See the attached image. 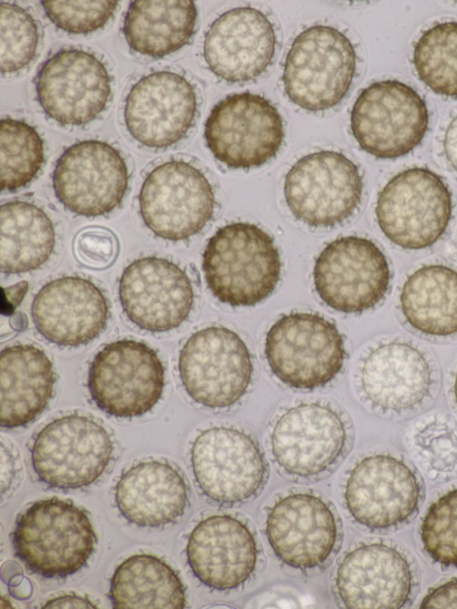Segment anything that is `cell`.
Returning a JSON list of instances; mask_svg holds the SVG:
<instances>
[{"label": "cell", "instance_id": "1", "mask_svg": "<svg viewBox=\"0 0 457 609\" xmlns=\"http://www.w3.org/2000/svg\"><path fill=\"white\" fill-rule=\"evenodd\" d=\"M208 288L220 302L253 306L275 289L281 261L273 238L257 225L233 222L220 228L203 254Z\"/></svg>", "mask_w": 457, "mask_h": 609}, {"label": "cell", "instance_id": "2", "mask_svg": "<svg viewBox=\"0 0 457 609\" xmlns=\"http://www.w3.org/2000/svg\"><path fill=\"white\" fill-rule=\"evenodd\" d=\"M16 555L32 572L64 578L86 565L96 537L84 510L56 497L34 503L16 521Z\"/></svg>", "mask_w": 457, "mask_h": 609}, {"label": "cell", "instance_id": "3", "mask_svg": "<svg viewBox=\"0 0 457 609\" xmlns=\"http://www.w3.org/2000/svg\"><path fill=\"white\" fill-rule=\"evenodd\" d=\"M356 54L338 29L315 25L294 40L285 61L284 89L297 106L319 112L337 105L355 73Z\"/></svg>", "mask_w": 457, "mask_h": 609}, {"label": "cell", "instance_id": "4", "mask_svg": "<svg viewBox=\"0 0 457 609\" xmlns=\"http://www.w3.org/2000/svg\"><path fill=\"white\" fill-rule=\"evenodd\" d=\"M265 355L279 380L292 388L310 389L337 376L345 351L334 323L315 313H292L270 328Z\"/></svg>", "mask_w": 457, "mask_h": 609}, {"label": "cell", "instance_id": "5", "mask_svg": "<svg viewBox=\"0 0 457 609\" xmlns=\"http://www.w3.org/2000/svg\"><path fill=\"white\" fill-rule=\"evenodd\" d=\"M375 213L391 242L405 249H422L445 233L452 216V197L437 174L427 168H410L385 185Z\"/></svg>", "mask_w": 457, "mask_h": 609}, {"label": "cell", "instance_id": "6", "mask_svg": "<svg viewBox=\"0 0 457 609\" xmlns=\"http://www.w3.org/2000/svg\"><path fill=\"white\" fill-rule=\"evenodd\" d=\"M428 122L423 99L397 80L374 82L364 88L351 113L355 140L362 150L380 159L410 153L422 140Z\"/></svg>", "mask_w": 457, "mask_h": 609}, {"label": "cell", "instance_id": "7", "mask_svg": "<svg viewBox=\"0 0 457 609\" xmlns=\"http://www.w3.org/2000/svg\"><path fill=\"white\" fill-rule=\"evenodd\" d=\"M284 135L277 108L263 96L249 92L229 95L219 102L204 128L212 154L232 169L263 165L277 154Z\"/></svg>", "mask_w": 457, "mask_h": 609}, {"label": "cell", "instance_id": "8", "mask_svg": "<svg viewBox=\"0 0 457 609\" xmlns=\"http://www.w3.org/2000/svg\"><path fill=\"white\" fill-rule=\"evenodd\" d=\"M87 384L92 399L106 413L122 418L140 416L159 401L164 368L157 353L147 345L118 340L96 355Z\"/></svg>", "mask_w": 457, "mask_h": 609}, {"label": "cell", "instance_id": "9", "mask_svg": "<svg viewBox=\"0 0 457 609\" xmlns=\"http://www.w3.org/2000/svg\"><path fill=\"white\" fill-rule=\"evenodd\" d=\"M179 370L192 399L207 407L223 408L244 396L253 369L241 338L228 328L212 326L187 340L179 353Z\"/></svg>", "mask_w": 457, "mask_h": 609}, {"label": "cell", "instance_id": "10", "mask_svg": "<svg viewBox=\"0 0 457 609\" xmlns=\"http://www.w3.org/2000/svg\"><path fill=\"white\" fill-rule=\"evenodd\" d=\"M362 179L345 154L320 151L300 158L285 178L284 195L293 215L312 227H331L349 218L360 204Z\"/></svg>", "mask_w": 457, "mask_h": 609}, {"label": "cell", "instance_id": "11", "mask_svg": "<svg viewBox=\"0 0 457 609\" xmlns=\"http://www.w3.org/2000/svg\"><path fill=\"white\" fill-rule=\"evenodd\" d=\"M106 430L91 418L70 414L46 424L31 448L33 468L53 488L73 489L94 483L112 454Z\"/></svg>", "mask_w": 457, "mask_h": 609}, {"label": "cell", "instance_id": "12", "mask_svg": "<svg viewBox=\"0 0 457 609\" xmlns=\"http://www.w3.org/2000/svg\"><path fill=\"white\" fill-rule=\"evenodd\" d=\"M138 201L145 226L157 237L172 241L198 233L215 206L213 189L204 174L179 160L163 163L148 173Z\"/></svg>", "mask_w": 457, "mask_h": 609}, {"label": "cell", "instance_id": "13", "mask_svg": "<svg viewBox=\"0 0 457 609\" xmlns=\"http://www.w3.org/2000/svg\"><path fill=\"white\" fill-rule=\"evenodd\" d=\"M390 279L387 260L370 239L348 236L328 243L318 255L315 289L326 304L345 313H360L378 304Z\"/></svg>", "mask_w": 457, "mask_h": 609}, {"label": "cell", "instance_id": "14", "mask_svg": "<svg viewBox=\"0 0 457 609\" xmlns=\"http://www.w3.org/2000/svg\"><path fill=\"white\" fill-rule=\"evenodd\" d=\"M128 182V167L120 153L104 141L93 139L68 147L53 174L58 200L85 217L113 211L121 203Z\"/></svg>", "mask_w": 457, "mask_h": 609}, {"label": "cell", "instance_id": "15", "mask_svg": "<svg viewBox=\"0 0 457 609\" xmlns=\"http://www.w3.org/2000/svg\"><path fill=\"white\" fill-rule=\"evenodd\" d=\"M36 90L41 107L51 119L62 125L80 126L105 109L111 79L94 54L79 49L61 50L41 66Z\"/></svg>", "mask_w": 457, "mask_h": 609}, {"label": "cell", "instance_id": "16", "mask_svg": "<svg viewBox=\"0 0 457 609\" xmlns=\"http://www.w3.org/2000/svg\"><path fill=\"white\" fill-rule=\"evenodd\" d=\"M195 479L218 503L234 504L252 496L263 482L266 465L257 444L232 428L213 427L200 433L191 449Z\"/></svg>", "mask_w": 457, "mask_h": 609}, {"label": "cell", "instance_id": "17", "mask_svg": "<svg viewBox=\"0 0 457 609\" xmlns=\"http://www.w3.org/2000/svg\"><path fill=\"white\" fill-rule=\"evenodd\" d=\"M119 296L127 317L152 332L179 327L194 304V290L187 273L174 263L154 256L135 260L124 269Z\"/></svg>", "mask_w": 457, "mask_h": 609}, {"label": "cell", "instance_id": "18", "mask_svg": "<svg viewBox=\"0 0 457 609\" xmlns=\"http://www.w3.org/2000/svg\"><path fill=\"white\" fill-rule=\"evenodd\" d=\"M197 100L183 76L167 71L141 78L127 96L124 119L140 144L168 147L182 139L194 123Z\"/></svg>", "mask_w": 457, "mask_h": 609}, {"label": "cell", "instance_id": "19", "mask_svg": "<svg viewBox=\"0 0 457 609\" xmlns=\"http://www.w3.org/2000/svg\"><path fill=\"white\" fill-rule=\"evenodd\" d=\"M345 497L358 522L370 529H385L402 523L416 511L420 486L403 462L375 455L365 457L352 470Z\"/></svg>", "mask_w": 457, "mask_h": 609}, {"label": "cell", "instance_id": "20", "mask_svg": "<svg viewBox=\"0 0 457 609\" xmlns=\"http://www.w3.org/2000/svg\"><path fill=\"white\" fill-rule=\"evenodd\" d=\"M276 34L261 11L237 7L223 13L210 26L204 57L217 77L242 83L260 76L272 62Z\"/></svg>", "mask_w": 457, "mask_h": 609}, {"label": "cell", "instance_id": "21", "mask_svg": "<svg viewBox=\"0 0 457 609\" xmlns=\"http://www.w3.org/2000/svg\"><path fill=\"white\" fill-rule=\"evenodd\" d=\"M31 316L37 331L62 346L87 344L105 329L108 301L92 281L66 276L46 283L35 296Z\"/></svg>", "mask_w": 457, "mask_h": 609}, {"label": "cell", "instance_id": "22", "mask_svg": "<svg viewBox=\"0 0 457 609\" xmlns=\"http://www.w3.org/2000/svg\"><path fill=\"white\" fill-rule=\"evenodd\" d=\"M345 443L344 423L330 407L302 404L283 413L271 433L278 463L300 477L317 475L341 455Z\"/></svg>", "mask_w": 457, "mask_h": 609}, {"label": "cell", "instance_id": "23", "mask_svg": "<svg viewBox=\"0 0 457 609\" xmlns=\"http://www.w3.org/2000/svg\"><path fill=\"white\" fill-rule=\"evenodd\" d=\"M267 536L277 556L286 564L309 569L323 563L333 550L337 528L334 515L320 498L295 494L280 499L267 519Z\"/></svg>", "mask_w": 457, "mask_h": 609}, {"label": "cell", "instance_id": "24", "mask_svg": "<svg viewBox=\"0 0 457 609\" xmlns=\"http://www.w3.org/2000/svg\"><path fill=\"white\" fill-rule=\"evenodd\" d=\"M406 559L383 544L360 546L345 555L337 573V588L352 609H399L411 590Z\"/></svg>", "mask_w": 457, "mask_h": 609}, {"label": "cell", "instance_id": "25", "mask_svg": "<svg viewBox=\"0 0 457 609\" xmlns=\"http://www.w3.org/2000/svg\"><path fill=\"white\" fill-rule=\"evenodd\" d=\"M187 555L194 574L205 585L228 590L243 584L254 570L257 549L253 535L238 520L214 515L191 532Z\"/></svg>", "mask_w": 457, "mask_h": 609}, {"label": "cell", "instance_id": "26", "mask_svg": "<svg viewBox=\"0 0 457 609\" xmlns=\"http://www.w3.org/2000/svg\"><path fill=\"white\" fill-rule=\"evenodd\" d=\"M361 382L365 396L374 405L402 411L418 405L428 395L431 370L416 347L392 341L369 353L361 366Z\"/></svg>", "mask_w": 457, "mask_h": 609}, {"label": "cell", "instance_id": "27", "mask_svg": "<svg viewBox=\"0 0 457 609\" xmlns=\"http://www.w3.org/2000/svg\"><path fill=\"white\" fill-rule=\"evenodd\" d=\"M115 500L130 522L140 527H161L183 514L187 504V487L170 464L142 462L121 475Z\"/></svg>", "mask_w": 457, "mask_h": 609}, {"label": "cell", "instance_id": "28", "mask_svg": "<svg viewBox=\"0 0 457 609\" xmlns=\"http://www.w3.org/2000/svg\"><path fill=\"white\" fill-rule=\"evenodd\" d=\"M55 381L53 364L39 348L17 345L0 358V424L12 429L33 421L47 405Z\"/></svg>", "mask_w": 457, "mask_h": 609}, {"label": "cell", "instance_id": "29", "mask_svg": "<svg viewBox=\"0 0 457 609\" xmlns=\"http://www.w3.org/2000/svg\"><path fill=\"white\" fill-rule=\"evenodd\" d=\"M196 18L192 0H136L126 13L123 33L133 51L162 57L189 42Z\"/></svg>", "mask_w": 457, "mask_h": 609}, {"label": "cell", "instance_id": "30", "mask_svg": "<svg viewBox=\"0 0 457 609\" xmlns=\"http://www.w3.org/2000/svg\"><path fill=\"white\" fill-rule=\"evenodd\" d=\"M400 304L415 330L438 337L457 333V271L440 264L422 266L405 280Z\"/></svg>", "mask_w": 457, "mask_h": 609}, {"label": "cell", "instance_id": "31", "mask_svg": "<svg viewBox=\"0 0 457 609\" xmlns=\"http://www.w3.org/2000/svg\"><path fill=\"white\" fill-rule=\"evenodd\" d=\"M110 597L116 609H183L185 588L175 571L147 554L124 560L111 580Z\"/></svg>", "mask_w": 457, "mask_h": 609}, {"label": "cell", "instance_id": "32", "mask_svg": "<svg viewBox=\"0 0 457 609\" xmlns=\"http://www.w3.org/2000/svg\"><path fill=\"white\" fill-rule=\"evenodd\" d=\"M0 266L7 274L33 271L50 257L55 243L53 223L37 205L12 201L0 209Z\"/></svg>", "mask_w": 457, "mask_h": 609}, {"label": "cell", "instance_id": "33", "mask_svg": "<svg viewBox=\"0 0 457 609\" xmlns=\"http://www.w3.org/2000/svg\"><path fill=\"white\" fill-rule=\"evenodd\" d=\"M413 63L419 78L434 92L457 96V22L425 31L415 44Z\"/></svg>", "mask_w": 457, "mask_h": 609}, {"label": "cell", "instance_id": "34", "mask_svg": "<svg viewBox=\"0 0 457 609\" xmlns=\"http://www.w3.org/2000/svg\"><path fill=\"white\" fill-rule=\"evenodd\" d=\"M44 162V144L28 123L11 118L0 121L2 190L14 191L29 184Z\"/></svg>", "mask_w": 457, "mask_h": 609}, {"label": "cell", "instance_id": "35", "mask_svg": "<svg viewBox=\"0 0 457 609\" xmlns=\"http://www.w3.org/2000/svg\"><path fill=\"white\" fill-rule=\"evenodd\" d=\"M38 29L34 18L21 6L0 3L1 72L12 73L25 68L35 57Z\"/></svg>", "mask_w": 457, "mask_h": 609}, {"label": "cell", "instance_id": "36", "mask_svg": "<svg viewBox=\"0 0 457 609\" xmlns=\"http://www.w3.org/2000/svg\"><path fill=\"white\" fill-rule=\"evenodd\" d=\"M427 553L441 564L457 566V489L428 508L420 529Z\"/></svg>", "mask_w": 457, "mask_h": 609}, {"label": "cell", "instance_id": "37", "mask_svg": "<svg viewBox=\"0 0 457 609\" xmlns=\"http://www.w3.org/2000/svg\"><path fill=\"white\" fill-rule=\"evenodd\" d=\"M46 14L57 28L72 34H88L105 25L112 16L118 1L41 2Z\"/></svg>", "mask_w": 457, "mask_h": 609}, {"label": "cell", "instance_id": "38", "mask_svg": "<svg viewBox=\"0 0 457 609\" xmlns=\"http://www.w3.org/2000/svg\"><path fill=\"white\" fill-rule=\"evenodd\" d=\"M75 253L79 260L90 268L109 266L118 252V243L108 229L93 227L82 230L75 240Z\"/></svg>", "mask_w": 457, "mask_h": 609}, {"label": "cell", "instance_id": "39", "mask_svg": "<svg viewBox=\"0 0 457 609\" xmlns=\"http://www.w3.org/2000/svg\"><path fill=\"white\" fill-rule=\"evenodd\" d=\"M420 608H457V580L433 589L424 597Z\"/></svg>", "mask_w": 457, "mask_h": 609}, {"label": "cell", "instance_id": "40", "mask_svg": "<svg viewBox=\"0 0 457 609\" xmlns=\"http://www.w3.org/2000/svg\"><path fill=\"white\" fill-rule=\"evenodd\" d=\"M43 608H96L87 597L65 595L48 600Z\"/></svg>", "mask_w": 457, "mask_h": 609}, {"label": "cell", "instance_id": "41", "mask_svg": "<svg viewBox=\"0 0 457 609\" xmlns=\"http://www.w3.org/2000/svg\"><path fill=\"white\" fill-rule=\"evenodd\" d=\"M445 155L457 171V116L449 124L444 140Z\"/></svg>", "mask_w": 457, "mask_h": 609}, {"label": "cell", "instance_id": "42", "mask_svg": "<svg viewBox=\"0 0 457 609\" xmlns=\"http://www.w3.org/2000/svg\"><path fill=\"white\" fill-rule=\"evenodd\" d=\"M29 288L27 281L22 280L8 288H4V299L11 310L15 309L22 301Z\"/></svg>", "mask_w": 457, "mask_h": 609}, {"label": "cell", "instance_id": "43", "mask_svg": "<svg viewBox=\"0 0 457 609\" xmlns=\"http://www.w3.org/2000/svg\"><path fill=\"white\" fill-rule=\"evenodd\" d=\"M453 389H454L455 400H456V403H457V373H456V377H455V380H454V387H453Z\"/></svg>", "mask_w": 457, "mask_h": 609}]
</instances>
